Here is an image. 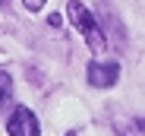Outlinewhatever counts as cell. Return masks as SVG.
Masks as SVG:
<instances>
[{"label": "cell", "instance_id": "obj_4", "mask_svg": "<svg viewBox=\"0 0 145 136\" xmlns=\"http://www.w3.org/2000/svg\"><path fill=\"white\" fill-rule=\"evenodd\" d=\"M10 98H13V79H10V73L3 66H0V108H7Z\"/></svg>", "mask_w": 145, "mask_h": 136}, {"label": "cell", "instance_id": "obj_1", "mask_svg": "<svg viewBox=\"0 0 145 136\" xmlns=\"http://www.w3.org/2000/svg\"><path fill=\"white\" fill-rule=\"evenodd\" d=\"M66 13H69V22L76 26L82 35H85V44L95 51V54H101L104 48H107V38H104V32H101V26L95 22V16L79 3V0H69V7H66Z\"/></svg>", "mask_w": 145, "mask_h": 136}, {"label": "cell", "instance_id": "obj_3", "mask_svg": "<svg viewBox=\"0 0 145 136\" xmlns=\"http://www.w3.org/2000/svg\"><path fill=\"white\" fill-rule=\"evenodd\" d=\"M117 76H120V63H114V60H95V63H88V82L95 85V89H110L114 82H117Z\"/></svg>", "mask_w": 145, "mask_h": 136}, {"label": "cell", "instance_id": "obj_2", "mask_svg": "<svg viewBox=\"0 0 145 136\" xmlns=\"http://www.w3.org/2000/svg\"><path fill=\"white\" fill-rule=\"evenodd\" d=\"M7 133L10 136H41V127H38V117L32 114L29 108H16L10 114Z\"/></svg>", "mask_w": 145, "mask_h": 136}, {"label": "cell", "instance_id": "obj_5", "mask_svg": "<svg viewBox=\"0 0 145 136\" xmlns=\"http://www.w3.org/2000/svg\"><path fill=\"white\" fill-rule=\"evenodd\" d=\"M22 3H25V7L32 10V13H38V10H41V7L47 3V0H22Z\"/></svg>", "mask_w": 145, "mask_h": 136}]
</instances>
